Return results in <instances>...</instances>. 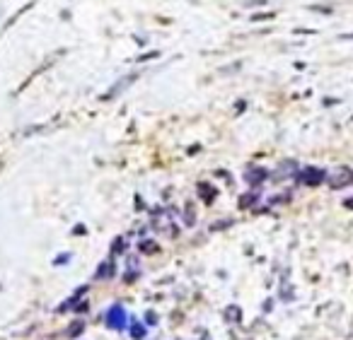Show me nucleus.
Listing matches in <instances>:
<instances>
[{
    "mask_svg": "<svg viewBox=\"0 0 353 340\" xmlns=\"http://www.w3.org/2000/svg\"><path fill=\"white\" fill-rule=\"evenodd\" d=\"M157 56H160L157 51H150V53H143V56H141V61H150V58H157Z\"/></svg>",
    "mask_w": 353,
    "mask_h": 340,
    "instance_id": "f8f14e48",
    "label": "nucleus"
},
{
    "mask_svg": "<svg viewBox=\"0 0 353 340\" xmlns=\"http://www.w3.org/2000/svg\"><path fill=\"white\" fill-rule=\"evenodd\" d=\"M344 39H353V34H344Z\"/></svg>",
    "mask_w": 353,
    "mask_h": 340,
    "instance_id": "dca6fc26",
    "label": "nucleus"
},
{
    "mask_svg": "<svg viewBox=\"0 0 353 340\" xmlns=\"http://www.w3.org/2000/svg\"><path fill=\"white\" fill-rule=\"evenodd\" d=\"M329 181H332L334 188H344V186L353 184V171L349 167H336V169L329 174Z\"/></svg>",
    "mask_w": 353,
    "mask_h": 340,
    "instance_id": "7ed1b4c3",
    "label": "nucleus"
},
{
    "mask_svg": "<svg viewBox=\"0 0 353 340\" xmlns=\"http://www.w3.org/2000/svg\"><path fill=\"white\" fill-rule=\"evenodd\" d=\"M56 263H58V266H63V263H68V254H63V256H58V258H56Z\"/></svg>",
    "mask_w": 353,
    "mask_h": 340,
    "instance_id": "ddd939ff",
    "label": "nucleus"
},
{
    "mask_svg": "<svg viewBox=\"0 0 353 340\" xmlns=\"http://www.w3.org/2000/svg\"><path fill=\"white\" fill-rule=\"evenodd\" d=\"M124 249H126V241H124V239H116V244H111V251H114V254H121Z\"/></svg>",
    "mask_w": 353,
    "mask_h": 340,
    "instance_id": "9b49d317",
    "label": "nucleus"
},
{
    "mask_svg": "<svg viewBox=\"0 0 353 340\" xmlns=\"http://www.w3.org/2000/svg\"><path fill=\"white\" fill-rule=\"evenodd\" d=\"M136 77H138V75H136V72H133V75H126V77H124V80H119V82H116V85H114V87H111V92H107V94H104V99H111V97H114V94H119V92H121V89H124V87H126V85H129V82H133V80H136Z\"/></svg>",
    "mask_w": 353,
    "mask_h": 340,
    "instance_id": "423d86ee",
    "label": "nucleus"
},
{
    "mask_svg": "<svg viewBox=\"0 0 353 340\" xmlns=\"http://www.w3.org/2000/svg\"><path fill=\"white\" fill-rule=\"evenodd\" d=\"M346 207H351V210H353V198H349V201H346Z\"/></svg>",
    "mask_w": 353,
    "mask_h": 340,
    "instance_id": "2eb2a0df",
    "label": "nucleus"
},
{
    "mask_svg": "<svg viewBox=\"0 0 353 340\" xmlns=\"http://www.w3.org/2000/svg\"><path fill=\"white\" fill-rule=\"evenodd\" d=\"M114 272H116V266H114V261H104L97 272H94V280H107V277H114Z\"/></svg>",
    "mask_w": 353,
    "mask_h": 340,
    "instance_id": "20e7f679",
    "label": "nucleus"
},
{
    "mask_svg": "<svg viewBox=\"0 0 353 340\" xmlns=\"http://www.w3.org/2000/svg\"><path fill=\"white\" fill-rule=\"evenodd\" d=\"M194 220H196V212L191 210V205H186V210H184V224H194Z\"/></svg>",
    "mask_w": 353,
    "mask_h": 340,
    "instance_id": "6e6552de",
    "label": "nucleus"
},
{
    "mask_svg": "<svg viewBox=\"0 0 353 340\" xmlns=\"http://www.w3.org/2000/svg\"><path fill=\"white\" fill-rule=\"evenodd\" d=\"M141 251L143 254H155V251H157V244H150V241L145 239V241L141 244Z\"/></svg>",
    "mask_w": 353,
    "mask_h": 340,
    "instance_id": "1a4fd4ad",
    "label": "nucleus"
},
{
    "mask_svg": "<svg viewBox=\"0 0 353 340\" xmlns=\"http://www.w3.org/2000/svg\"><path fill=\"white\" fill-rule=\"evenodd\" d=\"M215 196H218V191H215L213 186H208V184H199V198H201L204 203L211 205L213 201H215Z\"/></svg>",
    "mask_w": 353,
    "mask_h": 340,
    "instance_id": "39448f33",
    "label": "nucleus"
},
{
    "mask_svg": "<svg viewBox=\"0 0 353 340\" xmlns=\"http://www.w3.org/2000/svg\"><path fill=\"white\" fill-rule=\"evenodd\" d=\"M145 319H148V323H152V326H155V323H157V316H155V314H152V311H150V314H148V316H145Z\"/></svg>",
    "mask_w": 353,
    "mask_h": 340,
    "instance_id": "4468645a",
    "label": "nucleus"
},
{
    "mask_svg": "<svg viewBox=\"0 0 353 340\" xmlns=\"http://www.w3.org/2000/svg\"><path fill=\"white\" fill-rule=\"evenodd\" d=\"M107 326L114 328V331H124V326H126V311H124L121 304H114V306L109 309V314H107Z\"/></svg>",
    "mask_w": 353,
    "mask_h": 340,
    "instance_id": "f03ea898",
    "label": "nucleus"
},
{
    "mask_svg": "<svg viewBox=\"0 0 353 340\" xmlns=\"http://www.w3.org/2000/svg\"><path fill=\"white\" fill-rule=\"evenodd\" d=\"M324 176H327V171H322V169H317V167H307V169H302V171L297 174L300 184H305V186H319V184L324 181Z\"/></svg>",
    "mask_w": 353,
    "mask_h": 340,
    "instance_id": "f257e3e1",
    "label": "nucleus"
},
{
    "mask_svg": "<svg viewBox=\"0 0 353 340\" xmlns=\"http://www.w3.org/2000/svg\"><path fill=\"white\" fill-rule=\"evenodd\" d=\"M244 176H247V181H249L252 186H259V184L266 179V171H264V169H249Z\"/></svg>",
    "mask_w": 353,
    "mask_h": 340,
    "instance_id": "0eeeda50",
    "label": "nucleus"
},
{
    "mask_svg": "<svg viewBox=\"0 0 353 340\" xmlns=\"http://www.w3.org/2000/svg\"><path fill=\"white\" fill-rule=\"evenodd\" d=\"M131 333L136 336V340H143V336H145V328H143L141 323H133V326H131Z\"/></svg>",
    "mask_w": 353,
    "mask_h": 340,
    "instance_id": "9d476101",
    "label": "nucleus"
}]
</instances>
